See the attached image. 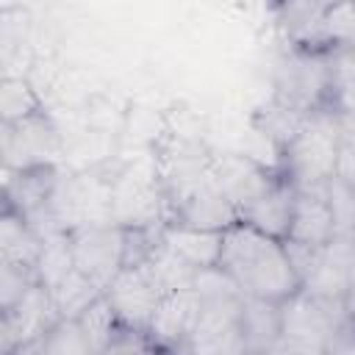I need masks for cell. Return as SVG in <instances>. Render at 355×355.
<instances>
[{
    "label": "cell",
    "instance_id": "1",
    "mask_svg": "<svg viewBox=\"0 0 355 355\" xmlns=\"http://www.w3.org/2000/svg\"><path fill=\"white\" fill-rule=\"evenodd\" d=\"M219 269L239 286L244 297L252 300L286 302L302 288L286 255V244L244 222L225 230Z\"/></svg>",
    "mask_w": 355,
    "mask_h": 355
},
{
    "label": "cell",
    "instance_id": "2",
    "mask_svg": "<svg viewBox=\"0 0 355 355\" xmlns=\"http://www.w3.org/2000/svg\"><path fill=\"white\" fill-rule=\"evenodd\" d=\"M341 114L316 111L280 155V175L294 189H324L336 178Z\"/></svg>",
    "mask_w": 355,
    "mask_h": 355
},
{
    "label": "cell",
    "instance_id": "3",
    "mask_svg": "<svg viewBox=\"0 0 355 355\" xmlns=\"http://www.w3.org/2000/svg\"><path fill=\"white\" fill-rule=\"evenodd\" d=\"M347 313L344 305L316 300L305 291L283 302V338L275 355H322V344L338 316Z\"/></svg>",
    "mask_w": 355,
    "mask_h": 355
},
{
    "label": "cell",
    "instance_id": "4",
    "mask_svg": "<svg viewBox=\"0 0 355 355\" xmlns=\"http://www.w3.org/2000/svg\"><path fill=\"white\" fill-rule=\"evenodd\" d=\"M72 263L103 294L122 269V227L116 222L89 225L69 233Z\"/></svg>",
    "mask_w": 355,
    "mask_h": 355
},
{
    "label": "cell",
    "instance_id": "5",
    "mask_svg": "<svg viewBox=\"0 0 355 355\" xmlns=\"http://www.w3.org/2000/svg\"><path fill=\"white\" fill-rule=\"evenodd\" d=\"M275 97L305 111L316 114L324 111V100H333V72L324 67L322 55L316 53H297L286 58L277 67V80H275Z\"/></svg>",
    "mask_w": 355,
    "mask_h": 355
},
{
    "label": "cell",
    "instance_id": "6",
    "mask_svg": "<svg viewBox=\"0 0 355 355\" xmlns=\"http://www.w3.org/2000/svg\"><path fill=\"white\" fill-rule=\"evenodd\" d=\"M161 297H164V288L150 263L119 269V275L105 288V300L111 302L122 327L139 330V333L147 330Z\"/></svg>",
    "mask_w": 355,
    "mask_h": 355
},
{
    "label": "cell",
    "instance_id": "7",
    "mask_svg": "<svg viewBox=\"0 0 355 355\" xmlns=\"http://www.w3.org/2000/svg\"><path fill=\"white\" fill-rule=\"evenodd\" d=\"M208 178L241 216L244 208H250L255 200H261L277 183L280 169H266L263 164H258L250 155L222 153V155H211Z\"/></svg>",
    "mask_w": 355,
    "mask_h": 355
},
{
    "label": "cell",
    "instance_id": "8",
    "mask_svg": "<svg viewBox=\"0 0 355 355\" xmlns=\"http://www.w3.org/2000/svg\"><path fill=\"white\" fill-rule=\"evenodd\" d=\"M61 178L55 172V164L33 166V169H3V211L19 214L33 227H39L42 216L47 222L53 219V197Z\"/></svg>",
    "mask_w": 355,
    "mask_h": 355
},
{
    "label": "cell",
    "instance_id": "9",
    "mask_svg": "<svg viewBox=\"0 0 355 355\" xmlns=\"http://www.w3.org/2000/svg\"><path fill=\"white\" fill-rule=\"evenodd\" d=\"M3 139V169L19 172L33 166L55 164L53 155L58 153V136L53 122L44 114H36L22 122H0Z\"/></svg>",
    "mask_w": 355,
    "mask_h": 355
},
{
    "label": "cell",
    "instance_id": "10",
    "mask_svg": "<svg viewBox=\"0 0 355 355\" xmlns=\"http://www.w3.org/2000/svg\"><path fill=\"white\" fill-rule=\"evenodd\" d=\"M58 319L50 288L36 283L17 305L0 311V352L11 355L14 349L42 338Z\"/></svg>",
    "mask_w": 355,
    "mask_h": 355
},
{
    "label": "cell",
    "instance_id": "11",
    "mask_svg": "<svg viewBox=\"0 0 355 355\" xmlns=\"http://www.w3.org/2000/svg\"><path fill=\"white\" fill-rule=\"evenodd\" d=\"M166 225L225 233L233 225H239V211L227 202V197L208 178L200 186H194L191 191H186V194H180L178 200L169 202V219H166Z\"/></svg>",
    "mask_w": 355,
    "mask_h": 355
},
{
    "label": "cell",
    "instance_id": "12",
    "mask_svg": "<svg viewBox=\"0 0 355 355\" xmlns=\"http://www.w3.org/2000/svg\"><path fill=\"white\" fill-rule=\"evenodd\" d=\"M197 316H200V294L194 288L169 291L161 297L144 336L150 338L155 352H175L194 330Z\"/></svg>",
    "mask_w": 355,
    "mask_h": 355
},
{
    "label": "cell",
    "instance_id": "13",
    "mask_svg": "<svg viewBox=\"0 0 355 355\" xmlns=\"http://www.w3.org/2000/svg\"><path fill=\"white\" fill-rule=\"evenodd\" d=\"M352 280H355V241L333 239L322 252L319 269L302 286V291L316 300L344 305Z\"/></svg>",
    "mask_w": 355,
    "mask_h": 355
},
{
    "label": "cell",
    "instance_id": "14",
    "mask_svg": "<svg viewBox=\"0 0 355 355\" xmlns=\"http://www.w3.org/2000/svg\"><path fill=\"white\" fill-rule=\"evenodd\" d=\"M336 239L333 227V211L327 200V186L324 189H297L294 200V214L288 225L286 241L308 244V247H327Z\"/></svg>",
    "mask_w": 355,
    "mask_h": 355
},
{
    "label": "cell",
    "instance_id": "15",
    "mask_svg": "<svg viewBox=\"0 0 355 355\" xmlns=\"http://www.w3.org/2000/svg\"><path fill=\"white\" fill-rule=\"evenodd\" d=\"M239 324L244 355H275L283 338V302L244 297Z\"/></svg>",
    "mask_w": 355,
    "mask_h": 355
},
{
    "label": "cell",
    "instance_id": "16",
    "mask_svg": "<svg viewBox=\"0 0 355 355\" xmlns=\"http://www.w3.org/2000/svg\"><path fill=\"white\" fill-rule=\"evenodd\" d=\"M294 200H297V189L280 175L277 183L261 200H255L250 208L241 211L239 222H244V225H250V227H255L272 239L286 241L291 214H294Z\"/></svg>",
    "mask_w": 355,
    "mask_h": 355
},
{
    "label": "cell",
    "instance_id": "17",
    "mask_svg": "<svg viewBox=\"0 0 355 355\" xmlns=\"http://www.w3.org/2000/svg\"><path fill=\"white\" fill-rule=\"evenodd\" d=\"M222 236L225 233L194 230V227H180V225H164V247L169 252H175L180 261H186L197 272L219 266Z\"/></svg>",
    "mask_w": 355,
    "mask_h": 355
},
{
    "label": "cell",
    "instance_id": "18",
    "mask_svg": "<svg viewBox=\"0 0 355 355\" xmlns=\"http://www.w3.org/2000/svg\"><path fill=\"white\" fill-rule=\"evenodd\" d=\"M44 247V236L19 214L3 211L0 216V263L33 266L39 263Z\"/></svg>",
    "mask_w": 355,
    "mask_h": 355
},
{
    "label": "cell",
    "instance_id": "19",
    "mask_svg": "<svg viewBox=\"0 0 355 355\" xmlns=\"http://www.w3.org/2000/svg\"><path fill=\"white\" fill-rule=\"evenodd\" d=\"M308 119H311V114H305V111H300V108H294V105H288V103H283V100H277V97L255 114L258 130H261L280 153L297 139V133L305 128Z\"/></svg>",
    "mask_w": 355,
    "mask_h": 355
},
{
    "label": "cell",
    "instance_id": "20",
    "mask_svg": "<svg viewBox=\"0 0 355 355\" xmlns=\"http://www.w3.org/2000/svg\"><path fill=\"white\" fill-rule=\"evenodd\" d=\"M50 297H53V305L61 319H78L92 302H97L103 297V291L72 266L55 286H50Z\"/></svg>",
    "mask_w": 355,
    "mask_h": 355
},
{
    "label": "cell",
    "instance_id": "21",
    "mask_svg": "<svg viewBox=\"0 0 355 355\" xmlns=\"http://www.w3.org/2000/svg\"><path fill=\"white\" fill-rule=\"evenodd\" d=\"M319 44L333 53H355V3H330L319 19Z\"/></svg>",
    "mask_w": 355,
    "mask_h": 355
},
{
    "label": "cell",
    "instance_id": "22",
    "mask_svg": "<svg viewBox=\"0 0 355 355\" xmlns=\"http://www.w3.org/2000/svg\"><path fill=\"white\" fill-rule=\"evenodd\" d=\"M42 111V97L33 83L22 75H6L0 83V119L3 122H22Z\"/></svg>",
    "mask_w": 355,
    "mask_h": 355
},
{
    "label": "cell",
    "instance_id": "23",
    "mask_svg": "<svg viewBox=\"0 0 355 355\" xmlns=\"http://www.w3.org/2000/svg\"><path fill=\"white\" fill-rule=\"evenodd\" d=\"M78 322H80V327H83V333H86V338H89V344H92V349H94V355H103V352L108 349V344L125 330L122 322H119V316L114 313L111 302L105 300V294H103L97 302H92V305L78 316Z\"/></svg>",
    "mask_w": 355,
    "mask_h": 355
},
{
    "label": "cell",
    "instance_id": "24",
    "mask_svg": "<svg viewBox=\"0 0 355 355\" xmlns=\"http://www.w3.org/2000/svg\"><path fill=\"white\" fill-rule=\"evenodd\" d=\"M39 355H94L78 319H58L42 338Z\"/></svg>",
    "mask_w": 355,
    "mask_h": 355
},
{
    "label": "cell",
    "instance_id": "25",
    "mask_svg": "<svg viewBox=\"0 0 355 355\" xmlns=\"http://www.w3.org/2000/svg\"><path fill=\"white\" fill-rule=\"evenodd\" d=\"M327 200H330V211H333L336 239L355 241V186L333 178L327 183Z\"/></svg>",
    "mask_w": 355,
    "mask_h": 355
},
{
    "label": "cell",
    "instance_id": "26",
    "mask_svg": "<svg viewBox=\"0 0 355 355\" xmlns=\"http://www.w3.org/2000/svg\"><path fill=\"white\" fill-rule=\"evenodd\" d=\"M36 283H39V275L33 266L0 263V311L17 305Z\"/></svg>",
    "mask_w": 355,
    "mask_h": 355
},
{
    "label": "cell",
    "instance_id": "27",
    "mask_svg": "<svg viewBox=\"0 0 355 355\" xmlns=\"http://www.w3.org/2000/svg\"><path fill=\"white\" fill-rule=\"evenodd\" d=\"M322 355H355V316H338L322 344Z\"/></svg>",
    "mask_w": 355,
    "mask_h": 355
},
{
    "label": "cell",
    "instance_id": "28",
    "mask_svg": "<svg viewBox=\"0 0 355 355\" xmlns=\"http://www.w3.org/2000/svg\"><path fill=\"white\" fill-rule=\"evenodd\" d=\"M103 355H155V349H153V344H150V338H147L144 333L125 327V330L108 344V349H105Z\"/></svg>",
    "mask_w": 355,
    "mask_h": 355
}]
</instances>
